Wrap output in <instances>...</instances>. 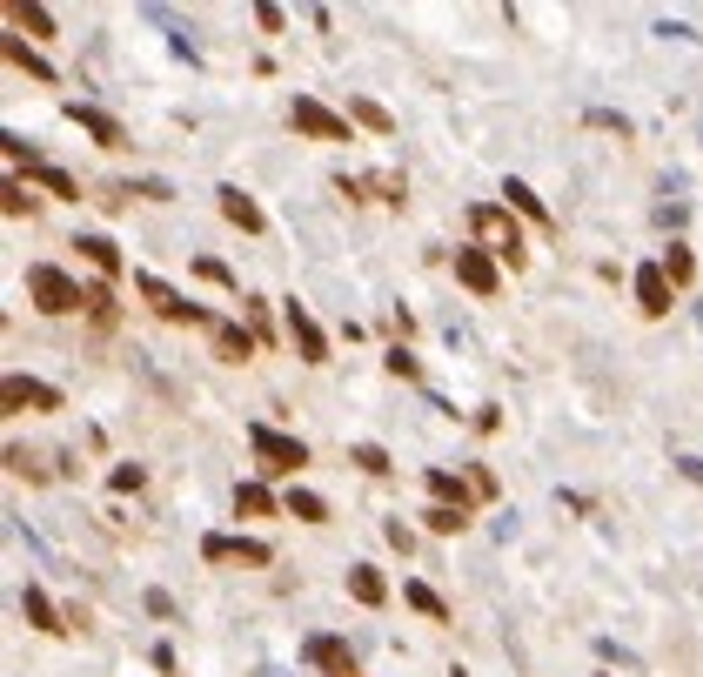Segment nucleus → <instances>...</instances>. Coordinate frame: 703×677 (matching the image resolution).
Instances as JSON below:
<instances>
[{
    "mask_svg": "<svg viewBox=\"0 0 703 677\" xmlns=\"http://www.w3.org/2000/svg\"><path fill=\"white\" fill-rule=\"evenodd\" d=\"M382 369H389V376H396V383H416V376H422V362L409 356V349H402V342H396V349H389V356H382Z\"/></svg>",
    "mask_w": 703,
    "mask_h": 677,
    "instance_id": "f704fd0d",
    "label": "nucleus"
},
{
    "mask_svg": "<svg viewBox=\"0 0 703 677\" xmlns=\"http://www.w3.org/2000/svg\"><path fill=\"white\" fill-rule=\"evenodd\" d=\"M7 27H21L27 41H54V14L34 0H7Z\"/></svg>",
    "mask_w": 703,
    "mask_h": 677,
    "instance_id": "412c9836",
    "label": "nucleus"
},
{
    "mask_svg": "<svg viewBox=\"0 0 703 677\" xmlns=\"http://www.w3.org/2000/svg\"><path fill=\"white\" fill-rule=\"evenodd\" d=\"M7 470H14V476H27V483H41V470H34V456H27L21 443H7Z\"/></svg>",
    "mask_w": 703,
    "mask_h": 677,
    "instance_id": "4c0bfd02",
    "label": "nucleus"
},
{
    "mask_svg": "<svg viewBox=\"0 0 703 677\" xmlns=\"http://www.w3.org/2000/svg\"><path fill=\"white\" fill-rule=\"evenodd\" d=\"M134 295H141L161 322H181V329H215V316H208L201 302H188L181 289H168V282H161V275H148V269H134Z\"/></svg>",
    "mask_w": 703,
    "mask_h": 677,
    "instance_id": "7ed1b4c3",
    "label": "nucleus"
},
{
    "mask_svg": "<svg viewBox=\"0 0 703 677\" xmlns=\"http://www.w3.org/2000/svg\"><path fill=\"white\" fill-rule=\"evenodd\" d=\"M637 309L650 322H663L670 309H677V282L663 275V262H643V269H637Z\"/></svg>",
    "mask_w": 703,
    "mask_h": 677,
    "instance_id": "9b49d317",
    "label": "nucleus"
},
{
    "mask_svg": "<svg viewBox=\"0 0 703 677\" xmlns=\"http://www.w3.org/2000/svg\"><path fill=\"white\" fill-rule=\"evenodd\" d=\"M349 597L362 610H382V604H389V577H382L375 564H349Z\"/></svg>",
    "mask_w": 703,
    "mask_h": 677,
    "instance_id": "f3484780",
    "label": "nucleus"
},
{
    "mask_svg": "<svg viewBox=\"0 0 703 677\" xmlns=\"http://www.w3.org/2000/svg\"><path fill=\"white\" fill-rule=\"evenodd\" d=\"M456 282L476 295V302H489V295L503 289V269H496V255H489L483 242H462L456 249Z\"/></svg>",
    "mask_w": 703,
    "mask_h": 677,
    "instance_id": "6e6552de",
    "label": "nucleus"
},
{
    "mask_svg": "<svg viewBox=\"0 0 703 677\" xmlns=\"http://www.w3.org/2000/svg\"><path fill=\"white\" fill-rule=\"evenodd\" d=\"M422 523H429L436 537H462V530H469V510H449V503H429V510H422Z\"/></svg>",
    "mask_w": 703,
    "mask_h": 677,
    "instance_id": "c85d7f7f",
    "label": "nucleus"
},
{
    "mask_svg": "<svg viewBox=\"0 0 703 677\" xmlns=\"http://www.w3.org/2000/svg\"><path fill=\"white\" fill-rule=\"evenodd\" d=\"M663 275H670L677 289H690V275H697V255L683 249V242H670V249H663Z\"/></svg>",
    "mask_w": 703,
    "mask_h": 677,
    "instance_id": "473e14b6",
    "label": "nucleus"
},
{
    "mask_svg": "<svg viewBox=\"0 0 703 677\" xmlns=\"http://www.w3.org/2000/svg\"><path fill=\"white\" fill-rule=\"evenodd\" d=\"M235 517H288V503L268 483H235Z\"/></svg>",
    "mask_w": 703,
    "mask_h": 677,
    "instance_id": "6ab92c4d",
    "label": "nucleus"
},
{
    "mask_svg": "<svg viewBox=\"0 0 703 677\" xmlns=\"http://www.w3.org/2000/svg\"><path fill=\"white\" fill-rule=\"evenodd\" d=\"M503 195H509V208H516V215H529L536 228H556V215L543 208V195H536L529 181H516V175H509V181H503Z\"/></svg>",
    "mask_w": 703,
    "mask_h": 677,
    "instance_id": "4be33fe9",
    "label": "nucleus"
},
{
    "mask_svg": "<svg viewBox=\"0 0 703 677\" xmlns=\"http://www.w3.org/2000/svg\"><path fill=\"white\" fill-rule=\"evenodd\" d=\"M0 148H7V168H14V175H34V168H41V148H34V141L27 135H14V128H7V135H0Z\"/></svg>",
    "mask_w": 703,
    "mask_h": 677,
    "instance_id": "bb28decb",
    "label": "nucleus"
},
{
    "mask_svg": "<svg viewBox=\"0 0 703 677\" xmlns=\"http://www.w3.org/2000/svg\"><path fill=\"white\" fill-rule=\"evenodd\" d=\"M349 463H355V470H369V476H389V470H396L382 443H349Z\"/></svg>",
    "mask_w": 703,
    "mask_h": 677,
    "instance_id": "72a5a7b5",
    "label": "nucleus"
},
{
    "mask_svg": "<svg viewBox=\"0 0 703 677\" xmlns=\"http://www.w3.org/2000/svg\"><path fill=\"white\" fill-rule=\"evenodd\" d=\"M476 429H483V436H496V429H503V409L483 403V409H476Z\"/></svg>",
    "mask_w": 703,
    "mask_h": 677,
    "instance_id": "c03bdc74",
    "label": "nucleus"
},
{
    "mask_svg": "<svg viewBox=\"0 0 703 677\" xmlns=\"http://www.w3.org/2000/svg\"><path fill=\"white\" fill-rule=\"evenodd\" d=\"M382 537H389V543H396V550H402V557H409V550H416V537H409V523H402V517H389V523H382Z\"/></svg>",
    "mask_w": 703,
    "mask_h": 677,
    "instance_id": "a19ab883",
    "label": "nucleus"
},
{
    "mask_svg": "<svg viewBox=\"0 0 703 677\" xmlns=\"http://www.w3.org/2000/svg\"><path fill=\"white\" fill-rule=\"evenodd\" d=\"M27 302L41 316H74V309H88V282H74L54 262H27Z\"/></svg>",
    "mask_w": 703,
    "mask_h": 677,
    "instance_id": "f03ea898",
    "label": "nucleus"
},
{
    "mask_svg": "<svg viewBox=\"0 0 703 677\" xmlns=\"http://www.w3.org/2000/svg\"><path fill=\"white\" fill-rule=\"evenodd\" d=\"M422 483H429V503H449V510H469V517H476V483H469V476H456V470H429Z\"/></svg>",
    "mask_w": 703,
    "mask_h": 677,
    "instance_id": "4468645a",
    "label": "nucleus"
},
{
    "mask_svg": "<svg viewBox=\"0 0 703 677\" xmlns=\"http://www.w3.org/2000/svg\"><path fill=\"white\" fill-rule=\"evenodd\" d=\"M215 202H221V215L242 228V235H268V215H262V202L248 195V188H235V181H221L215 188Z\"/></svg>",
    "mask_w": 703,
    "mask_h": 677,
    "instance_id": "ddd939ff",
    "label": "nucleus"
},
{
    "mask_svg": "<svg viewBox=\"0 0 703 677\" xmlns=\"http://www.w3.org/2000/svg\"><path fill=\"white\" fill-rule=\"evenodd\" d=\"M248 450H255V463H262L268 476H295L308 463V443H302V436L268 429V423H248Z\"/></svg>",
    "mask_w": 703,
    "mask_h": 677,
    "instance_id": "39448f33",
    "label": "nucleus"
},
{
    "mask_svg": "<svg viewBox=\"0 0 703 677\" xmlns=\"http://www.w3.org/2000/svg\"><path fill=\"white\" fill-rule=\"evenodd\" d=\"M208 336H215V356L221 362H248L255 349H262V342H255V329H242V322H215Z\"/></svg>",
    "mask_w": 703,
    "mask_h": 677,
    "instance_id": "aec40b11",
    "label": "nucleus"
},
{
    "mask_svg": "<svg viewBox=\"0 0 703 677\" xmlns=\"http://www.w3.org/2000/svg\"><path fill=\"white\" fill-rule=\"evenodd\" d=\"M201 557L208 564H275V550H268L262 537H201Z\"/></svg>",
    "mask_w": 703,
    "mask_h": 677,
    "instance_id": "f8f14e48",
    "label": "nucleus"
},
{
    "mask_svg": "<svg viewBox=\"0 0 703 677\" xmlns=\"http://www.w3.org/2000/svg\"><path fill=\"white\" fill-rule=\"evenodd\" d=\"M288 517H295V523H329V503H322V497H315V490H288Z\"/></svg>",
    "mask_w": 703,
    "mask_h": 677,
    "instance_id": "c756f323",
    "label": "nucleus"
},
{
    "mask_svg": "<svg viewBox=\"0 0 703 677\" xmlns=\"http://www.w3.org/2000/svg\"><path fill=\"white\" fill-rule=\"evenodd\" d=\"M34 188H47V195H54V202H81V181L67 175V168H54V161H41V168H34Z\"/></svg>",
    "mask_w": 703,
    "mask_h": 677,
    "instance_id": "b1692460",
    "label": "nucleus"
},
{
    "mask_svg": "<svg viewBox=\"0 0 703 677\" xmlns=\"http://www.w3.org/2000/svg\"><path fill=\"white\" fill-rule=\"evenodd\" d=\"M369 202H389V208H402V202H409V181L382 168V175H369Z\"/></svg>",
    "mask_w": 703,
    "mask_h": 677,
    "instance_id": "2f4dec72",
    "label": "nucleus"
},
{
    "mask_svg": "<svg viewBox=\"0 0 703 677\" xmlns=\"http://www.w3.org/2000/svg\"><path fill=\"white\" fill-rule=\"evenodd\" d=\"M0 403H7V416H54V409H67V396L54 383H41V376H21V369H7V383H0Z\"/></svg>",
    "mask_w": 703,
    "mask_h": 677,
    "instance_id": "423d86ee",
    "label": "nucleus"
},
{
    "mask_svg": "<svg viewBox=\"0 0 703 677\" xmlns=\"http://www.w3.org/2000/svg\"><path fill=\"white\" fill-rule=\"evenodd\" d=\"M590 128H610L616 141H630V121H623V114H610V108H590Z\"/></svg>",
    "mask_w": 703,
    "mask_h": 677,
    "instance_id": "58836bf2",
    "label": "nucleus"
},
{
    "mask_svg": "<svg viewBox=\"0 0 703 677\" xmlns=\"http://www.w3.org/2000/svg\"><path fill=\"white\" fill-rule=\"evenodd\" d=\"M242 316H248V329H255V342H275V322H268V302H262V295H248Z\"/></svg>",
    "mask_w": 703,
    "mask_h": 677,
    "instance_id": "c9c22d12",
    "label": "nucleus"
},
{
    "mask_svg": "<svg viewBox=\"0 0 703 677\" xmlns=\"http://www.w3.org/2000/svg\"><path fill=\"white\" fill-rule=\"evenodd\" d=\"M469 235H476L496 262H509V269H523V262H529L523 222L509 215V202H469Z\"/></svg>",
    "mask_w": 703,
    "mask_h": 677,
    "instance_id": "f257e3e1",
    "label": "nucleus"
},
{
    "mask_svg": "<svg viewBox=\"0 0 703 677\" xmlns=\"http://www.w3.org/2000/svg\"><path fill=\"white\" fill-rule=\"evenodd\" d=\"M148 610L161 617V624H175V597H168V590H148Z\"/></svg>",
    "mask_w": 703,
    "mask_h": 677,
    "instance_id": "37998d69",
    "label": "nucleus"
},
{
    "mask_svg": "<svg viewBox=\"0 0 703 677\" xmlns=\"http://www.w3.org/2000/svg\"><path fill=\"white\" fill-rule=\"evenodd\" d=\"M469 483H476V503L496 497V470H489V463H469Z\"/></svg>",
    "mask_w": 703,
    "mask_h": 677,
    "instance_id": "ea45409f",
    "label": "nucleus"
},
{
    "mask_svg": "<svg viewBox=\"0 0 703 677\" xmlns=\"http://www.w3.org/2000/svg\"><path fill=\"white\" fill-rule=\"evenodd\" d=\"M195 275H201V282H215V289H228L235 302H248L242 282H235V269H228V262H215V255H195Z\"/></svg>",
    "mask_w": 703,
    "mask_h": 677,
    "instance_id": "cd10ccee",
    "label": "nucleus"
},
{
    "mask_svg": "<svg viewBox=\"0 0 703 677\" xmlns=\"http://www.w3.org/2000/svg\"><path fill=\"white\" fill-rule=\"evenodd\" d=\"M141 483H148V470H141V463H114V476H108L114 497H128V490H141Z\"/></svg>",
    "mask_w": 703,
    "mask_h": 677,
    "instance_id": "e433bc0d",
    "label": "nucleus"
},
{
    "mask_svg": "<svg viewBox=\"0 0 703 677\" xmlns=\"http://www.w3.org/2000/svg\"><path fill=\"white\" fill-rule=\"evenodd\" d=\"M21 617L34 624V631H47V637H61V631H67V610L54 604L41 584H27V590H21Z\"/></svg>",
    "mask_w": 703,
    "mask_h": 677,
    "instance_id": "dca6fc26",
    "label": "nucleus"
},
{
    "mask_svg": "<svg viewBox=\"0 0 703 677\" xmlns=\"http://www.w3.org/2000/svg\"><path fill=\"white\" fill-rule=\"evenodd\" d=\"M349 121H362L369 135H396V114L382 108V101H369V94H349Z\"/></svg>",
    "mask_w": 703,
    "mask_h": 677,
    "instance_id": "5701e85b",
    "label": "nucleus"
},
{
    "mask_svg": "<svg viewBox=\"0 0 703 677\" xmlns=\"http://www.w3.org/2000/svg\"><path fill=\"white\" fill-rule=\"evenodd\" d=\"M402 604H409V610H422L429 624H449V604H442V597H436L429 584H422V577H409V584H402Z\"/></svg>",
    "mask_w": 703,
    "mask_h": 677,
    "instance_id": "393cba45",
    "label": "nucleus"
},
{
    "mask_svg": "<svg viewBox=\"0 0 703 677\" xmlns=\"http://www.w3.org/2000/svg\"><path fill=\"white\" fill-rule=\"evenodd\" d=\"M255 27H262V34H282V27H288V14H282V7H268V0H262V7H255Z\"/></svg>",
    "mask_w": 703,
    "mask_h": 677,
    "instance_id": "79ce46f5",
    "label": "nucleus"
},
{
    "mask_svg": "<svg viewBox=\"0 0 703 677\" xmlns=\"http://www.w3.org/2000/svg\"><path fill=\"white\" fill-rule=\"evenodd\" d=\"M449 677H469V671H462V664H456V671H449Z\"/></svg>",
    "mask_w": 703,
    "mask_h": 677,
    "instance_id": "a18cd8bd",
    "label": "nucleus"
},
{
    "mask_svg": "<svg viewBox=\"0 0 703 677\" xmlns=\"http://www.w3.org/2000/svg\"><path fill=\"white\" fill-rule=\"evenodd\" d=\"M74 249H81V262H88L101 282H121V269H128L121 249H114V235H74Z\"/></svg>",
    "mask_w": 703,
    "mask_h": 677,
    "instance_id": "2eb2a0df",
    "label": "nucleus"
},
{
    "mask_svg": "<svg viewBox=\"0 0 703 677\" xmlns=\"http://www.w3.org/2000/svg\"><path fill=\"white\" fill-rule=\"evenodd\" d=\"M302 664H308V671H322V677H362L349 637H335V631H308L302 637Z\"/></svg>",
    "mask_w": 703,
    "mask_h": 677,
    "instance_id": "0eeeda50",
    "label": "nucleus"
},
{
    "mask_svg": "<svg viewBox=\"0 0 703 677\" xmlns=\"http://www.w3.org/2000/svg\"><path fill=\"white\" fill-rule=\"evenodd\" d=\"M0 54H7V68H21V74H34V81H41V88H54V81H61V74L47 68L41 54H34V47L21 41V34H0Z\"/></svg>",
    "mask_w": 703,
    "mask_h": 677,
    "instance_id": "a211bd4d",
    "label": "nucleus"
},
{
    "mask_svg": "<svg viewBox=\"0 0 703 677\" xmlns=\"http://www.w3.org/2000/svg\"><path fill=\"white\" fill-rule=\"evenodd\" d=\"M288 128L302 141H355V121L335 114L322 94H295V101H288Z\"/></svg>",
    "mask_w": 703,
    "mask_h": 677,
    "instance_id": "20e7f679",
    "label": "nucleus"
},
{
    "mask_svg": "<svg viewBox=\"0 0 703 677\" xmlns=\"http://www.w3.org/2000/svg\"><path fill=\"white\" fill-rule=\"evenodd\" d=\"M67 121H74L81 135H94V148H134L128 128H121L108 108H94V101H67Z\"/></svg>",
    "mask_w": 703,
    "mask_h": 677,
    "instance_id": "9d476101",
    "label": "nucleus"
},
{
    "mask_svg": "<svg viewBox=\"0 0 703 677\" xmlns=\"http://www.w3.org/2000/svg\"><path fill=\"white\" fill-rule=\"evenodd\" d=\"M282 329H288V342H295V356H302L308 369H322V362H329V336H322V322L308 316L302 302H288V309H282Z\"/></svg>",
    "mask_w": 703,
    "mask_h": 677,
    "instance_id": "1a4fd4ad",
    "label": "nucleus"
},
{
    "mask_svg": "<svg viewBox=\"0 0 703 677\" xmlns=\"http://www.w3.org/2000/svg\"><path fill=\"white\" fill-rule=\"evenodd\" d=\"M0 208H7L14 222H21V215H34V208H41V202H34V181H21V175H14L7 188H0Z\"/></svg>",
    "mask_w": 703,
    "mask_h": 677,
    "instance_id": "7c9ffc66",
    "label": "nucleus"
},
{
    "mask_svg": "<svg viewBox=\"0 0 703 677\" xmlns=\"http://www.w3.org/2000/svg\"><path fill=\"white\" fill-rule=\"evenodd\" d=\"M88 316H94V329H101V336L121 322V309H114V282H88Z\"/></svg>",
    "mask_w": 703,
    "mask_h": 677,
    "instance_id": "a878e982",
    "label": "nucleus"
}]
</instances>
